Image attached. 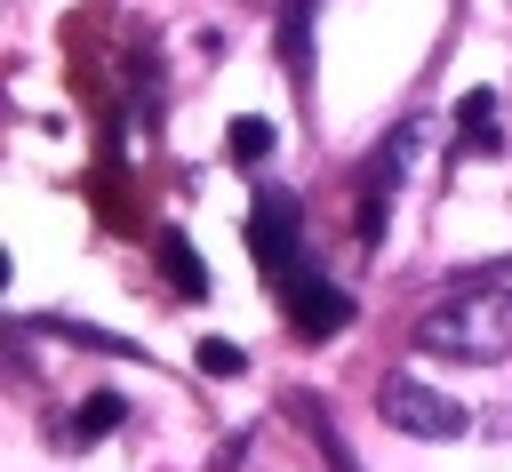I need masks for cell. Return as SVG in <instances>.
I'll return each instance as SVG.
<instances>
[{
	"label": "cell",
	"mask_w": 512,
	"mask_h": 472,
	"mask_svg": "<svg viewBox=\"0 0 512 472\" xmlns=\"http://www.w3.org/2000/svg\"><path fill=\"white\" fill-rule=\"evenodd\" d=\"M416 344L432 360H504L512 352V288L504 280H480V288H456L448 304H432L416 320Z\"/></svg>",
	"instance_id": "cell-1"
},
{
	"label": "cell",
	"mask_w": 512,
	"mask_h": 472,
	"mask_svg": "<svg viewBox=\"0 0 512 472\" xmlns=\"http://www.w3.org/2000/svg\"><path fill=\"white\" fill-rule=\"evenodd\" d=\"M376 416L392 432H408V440H456L464 432V408L448 392H432L424 376H384L376 384Z\"/></svg>",
	"instance_id": "cell-2"
},
{
	"label": "cell",
	"mask_w": 512,
	"mask_h": 472,
	"mask_svg": "<svg viewBox=\"0 0 512 472\" xmlns=\"http://www.w3.org/2000/svg\"><path fill=\"white\" fill-rule=\"evenodd\" d=\"M248 248H256V264H264L272 280L304 272V208H296V192H256V216H248Z\"/></svg>",
	"instance_id": "cell-3"
},
{
	"label": "cell",
	"mask_w": 512,
	"mask_h": 472,
	"mask_svg": "<svg viewBox=\"0 0 512 472\" xmlns=\"http://www.w3.org/2000/svg\"><path fill=\"white\" fill-rule=\"evenodd\" d=\"M416 144H424V128L408 120V128H392V144H384V152L360 168V240H376V232H384V216H392V192H400V176H408Z\"/></svg>",
	"instance_id": "cell-4"
},
{
	"label": "cell",
	"mask_w": 512,
	"mask_h": 472,
	"mask_svg": "<svg viewBox=\"0 0 512 472\" xmlns=\"http://www.w3.org/2000/svg\"><path fill=\"white\" fill-rule=\"evenodd\" d=\"M280 304H288V328H296V336H336V328L352 320V296L328 288L320 272H288V280H280Z\"/></svg>",
	"instance_id": "cell-5"
},
{
	"label": "cell",
	"mask_w": 512,
	"mask_h": 472,
	"mask_svg": "<svg viewBox=\"0 0 512 472\" xmlns=\"http://www.w3.org/2000/svg\"><path fill=\"white\" fill-rule=\"evenodd\" d=\"M160 264H168V280H176L184 296H208V272H200V256L184 248V232H160Z\"/></svg>",
	"instance_id": "cell-6"
},
{
	"label": "cell",
	"mask_w": 512,
	"mask_h": 472,
	"mask_svg": "<svg viewBox=\"0 0 512 472\" xmlns=\"http://www.w3.org/2000/svg\"><path fill=\"white\" fill-rule=\"evenodd\" d=\"M456 120H464V144H472V152H496V96H488V88H472Z\"/></svg>",
	"instance_id": "cell-7"
},
{
	"label": "cell",
	"mask_w": 512,
	"mask_h": 472,
	"mask_svg": "<svg viewBox=\"0 0 512 472\" xmlns=\"http://www.w3.org/2000/svg\"><path fill=\"white\" fill-rule=\"evenodd\" d=\"M224 136H232V160H240V168H256V160H272V120H256V112H240V120H232Z\"/></svg>",
	"instance_id": "cell-8"
},
{
	"label": "cell",
	"mask_w": 512,
	"mask_h": 472,
	"mask_svg": "<svg viewBox=\"0 0 512 472\" xmlns=\"http://www.w3.org/2000/svg\"><path fill=\"white\" fill-rule=\"evenodd\" d=\"M280 56H288V80L304 88V80H312V72H304V64H312V48H304V0H288V16H280Z\"/></svg>",
	"instance_id": "cell-9"
},
{
	"label": "cell",
	"mask_w": 512,
	"mask_h": 472,
	"mask_svg": "<svg viewBox=\"0 0 512 472\" xmlns=\"http://www.w3.org/2000/svg\"><path fill=\"white\" fill-rule=\"evenodd\" d=\"M112 424H120V392H104V400L80 408V440H96V432H112Z\"/></svg>",
	"instance_id": "cell-10"
},
{
	"label": "cell",
	"mask_w": 512,
	"mask_h": 472,
	"mask_svg": "<svg viewBox=\"0 0 512 472\" xmlns=\"http://www.w3.org/2000/svg\"><path fill=\"white\" fill-rule=\"evenodd\" d=\"M200 368H208V376H240V352H232V344H200Z\"/></svg>",
	"instance_id": "cell-11"
}]
</instances>
